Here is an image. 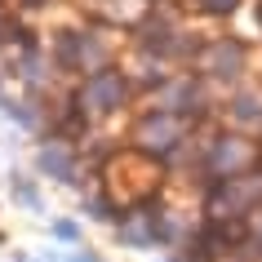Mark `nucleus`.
Returning a JSON list of instances; mask_svg holds the SVG:
<instances>
[{
	"instance_id": "nucleus-1",
	"label": "nucleus",
	"mask_w": 262,
	"mask_h": 262,
	"mask_svg": "<svg viewBox=\"0 0 262 262\" xmlns=\"http://www.w3.org/2000/svg\"><path fill=\"white\" fill-rule=\"evenodd\" d=\"M191 71L218 94V89H240L249 76V45L240 36H209V40L195 45V58H191Z\"/></svg>"
},
{
	"instance_id": "nucleus-2",
	"label": "nucleus",
	"mask_w": 262,
	"mask_h": 262,
	"mask_svg": "<svg viewBox=\"0 0 262 262\" xmlns=\"http://www.w3.org/2000/svg\"><path fill=\"white\" fill-rule=\"evenodd\" d=\"M262 165V142H253L249 134H235V129H218L205 138V156H200V182L213 187V182L240 178L249 169Z\"/></svg>"
},
{
	"instance_id": "nucleus-3",
	"label": "nucleus",
	"mask_w": 262,
	"mask_h": 262,
	"mask_svg": "<svg viewBox=\"0 0 262 262\" xmlns=\"http://www.w3.org/2000/svg\"><path fill=\"white\" fill-rule=\"evenodd\" d=\"M142 111H169V116H187V120H209L213 116V89H209L191 67L173 71L169 80L142 94Z\"/></svg>"
},
{
	"instance_id": "nucleus-4",
	"label": "nucleus",
	"mask_w": 262,
	"mask_h": 262,
	"mask_svg": "<svg viewBox=\"0 0 262 262\" xmlns=\"http://www.w3.org/2000/svg\"><path fill=\"white\" fill-rule=\"evenodd\" d=\"M54 58L67 76L84 80V76H98V71L116 67V40H111L107 27H76V31L58 36Z\"/></svg>"
},
{
	"instance_id": "nucleus-5",
	"label": "nucleus",
	"mask_w": 262,
	"mask_h": 262,
	"mask_svg": "<svg viewBox=\"0 0 262 262\" xmlns=\"http://www.w3.org/2000/svg\"><path fill=\"white\" fill-rule=\"evenodd\" d=\"M134 84H129V76H124L120 67H107L98 71V76H84V80H76V89H71V102H76V111H80L89 124L98 120H111V116H120L129 102H134Z\"/></svg>"
},
{
	"instance_id": "nucleus-6",
	"label": "nucleus",
	"mask_w": 262,
	"mask_h": 262,
	"mask_svg": "<svg viewBox=\"0 0 262 262\" xmlns=\"http://www.w3.org/2000/svg\"><path fill=\"white\" fill-rule=\"evenodd\" d=\"M195 124L200 120L169 116V111H142L138 120H134V129H129V151H138V156H147V160H160V165H165L169 156L191 138Z\"/></svg>"
},
{
	"instance_id": "nucleus-7",
	"label": "nucleus",
	"mask_w": 262,
	"mask_h": 262,
	"mask_svg": "<svg viewBox=\"0 0 262 262\" xmlns=\"http://www.w3.org/2000/svg\"><path fill=\"white\" fill-rule=\"evenodd\" d=\"M262 209V165L240 178L205 187V218L209 222H249Z\"/></svg>"
},
{
	"instance_id": "nucleus-8",
	"label": "nucleus",
	"mask_w": 262,
	"mask_h": 262,
	"mask_svg": "<svg viewBox=\"0 0 262 262\" xmlns=\"http://www.w3.org/2000/svg\"><path fill=\"white\" fill-rule=\"evenodd\" d=\"M36 169L40 178H49L54 187H80V173H84V160H80V147L62 134H45L36 142Z\"/></svg>"
},
{
	"instance_id": "nucleus-9",
	"label": "nucleus",
	"mask_w": 262,
	"mask_h": 262,
	"mask_svg": "<svg viewBox=\"0 0 262 262\" xmlns=\"http://www.w3.org/2000/svg\"><path fill=\"white\" fill-rule=\"evenodd\" d=\"M111 227H116V240H120L124 249H134V253H151V249H160L156 205H129Z\"/></svg>"
},
{
	"instance_id": "nucleus-10",
	"label": "nucleus",
	"mask_w": 262,
	"mask_h": 262,
	"mask_svg": "<svg viewBox=\"0 0 262 262\" xmlns=\"http://www.w3.org/2000/svg\"><path fill=\"white\" fill-rule=\"evenodd\" d=\"M218 116H222V129H235V134L258 138V134H262V89H253V84L231 89Z\"/></svg>"
},
{
	"instance_id": "nucleus-11",
	"label": "nucleus",
	"mask_w": 262,
	"mask_h": 262,
	"mask_svg": "<svg viewBox=\"0 0 262 262\" xmlns=\"http://www.w3.org/2000/svg\"><path fill=\"white\" fill-rule=\"evenodd\" d=\"M120 71L129 76V84L138 89V94H147V89H156L160 80H169L173 71H182V67H173L169 58H160L156 49H142V45H134L129 49V58L120 62Z\"/></svg>"
},
{
	"instance_id": "nucleus-12",
	"label": "nucleus",
	"mask_w": 262,
	"mask_h": 262,
	"mask_svg": "<svg viewBox=\"0 0 262 262\" xmlns=\"http://www.w3.org/2000/svg\"><path fill=\"white\" fill-rule=\"evenodd\" d=\"M0 111H5L14 124H23V129H45V124H49L45 120V107L36 102V98H9Z\"/></svg>"
},
{
	"instance_id": "nucleus-13",
	"label": "nucleus",
	"mask_w": 262,
	"mask_h": 262,
	"mask_svg": "<svg viewBox=\"0 0 262 262\" xmlns=\"http://www.w3.org/2000/svg\"><path fill=\"white\" fill-rule=\"evenodd\" d=\"M9 195H14V205H23L27 213H40V191H36V182L27 173H9Z\"/></svg>"
},
{
	"instance_id": "nucleus-14",
	"label": "nucleus",
	"mask_w": 262,
	"mask_h": 262,
	"mask_svg": "<svg viewBox=\"0 0 262 262\" xmlns=\"http://www.w3.org/2000/svg\"><path fill=\"white\" fill-rule=\"evenodd\" d=\"M80 209L94 222H116V205H111L107 195H98V191H80Z\"/></svg>"
},
{
	"instance_id": "nucleus-15",
	"label": "nucleus",
	"mask_w": 262,
	"mask_h": 262,
	"mask_svg": "<svg viewBox=\"0 0 262 262\" xmlns=\"http://www.w3.org/2000/svg\"><path fill=\"white\" fill-rule=\"evenodd\" d=\"M240 253H245L249 262H262V209L249 218V231H245V245H240Z\"/></svg>"
},
{
	"instance_id": "nucleus-16",
	"label": "nucleus",
	"mask_w": 262,
	"mask_h": 262,
	"mask_svg": "<svg viewBox=\"0 0 262 262\" xmlns=\"http://www.w3.org/2000/svg\"><path fill=\"white\" fill-rule=\"evenodd\" d=\"M191 5L200 9V14H209V18H231L245 0H191Z\"/></svg>"
},
{
	"instance_id": "nucleus-17",
	"label": "nucleus",
	"mask_w": 262,
	"mask_h": 262,
	"mask_svg": "<svg viewBox=\"0 0 262 262\" xmlns=\"http://www.w3.org/2000/svg\"><path fill=\"white\" fill-rule=\"evenodd\" d=\"M49 235H54V240H62V245H80V227H76V222L71 218H58V222H49Z\"/></svg>"
},
{
	"instance_id": "nucleus-18",
	"label": "nucleus",
	"mask_w": 262,
	"mask_h": 262,
	"mask_svg": "<svg viewBox=\"0 0 262 262\" xmlns=\"http://www.w3.org/2000/svg\"><path fill=\"white\" fill-rule=\"evenodd\" d=\"M54 262H98L94 249H80L76 245V253H54Z\"/></svg>"
},
{
	"instance_id": "nucleus-19",
	"label": "nucleus",
	"mask_w": 262,
	"mask_h": 262,
	"mask_svg": "<svg viewBox=\"0 0 262 262\" xmlns=\"http://www.w3.org/2000/svg\"><path fill=\"white\" fill-rule=\"evenodd\" d=\"M0 36H9V18H5V9H0Z\"/></svg>"
},
{
	"instance_id": "nucleus-20",
	"label": "nucleus",
	"mask_w": 262,
	"mask_h": 262,
	"mask_svg": "<svg viewBox=\"0 0 262 262\" xmlns=\"http://www.w3.org/2000/svg\"><path fill=\"white\" fill-rule=\"evenodd\" d=\"M160 262H187V258H182V253H165Z\"/></svg>"
},
{
	"instance_id": "nucleus-21",
	"label": "nucleus",
	"mask_w": 262,
	"mask_h": 262,
	"mask_svg": "<svg viewBox=\"0 0 262 262\" xmlns=\"http://www.w3.org/2000/svg\"><path fill=\"white\" fill-rule=\"evenodd\" d=\"M5 102H9V94H5V84H0V107H5Z\"/></svg>"
}]
</instances>
